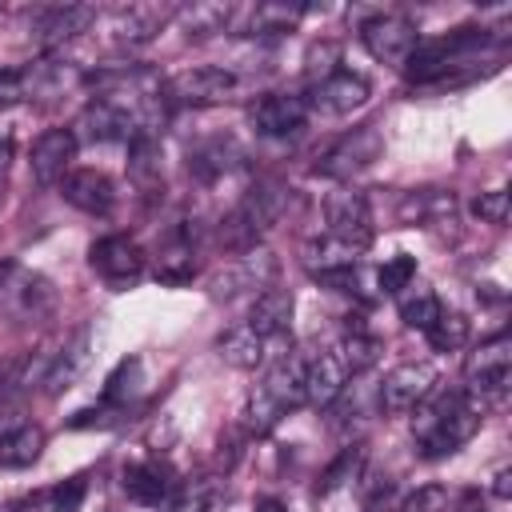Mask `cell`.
<instances>
[{
  "mask_svg": "<svg viewBox=\"0 0 512 512\" xmlns=\"http://www.w3.org/2000/svg\"><path fill=\"white\" fill-rule=\"evenodd\" d=\"M484 412L464 396V392H448V396H436L432 404H424L412 420V440L420 448V456L428 460H440V456H452L460 444H468L480 428Z\"/></svg>",
  "mask_w": 512,
  "mask_h": 512,
  "instance_id": "cell-1",
  "label": "cell"
},
{
  "mask_svg": "<svg viewBox=\"0 0 512 512\" xmlns=\"http://www.w3.org/2000/svg\"><path fill=\"white\" fill-rule=\"evenodd\" d=\"M508 388H512V336L500 332L492 340H484L476 352H468L464 360V396L488 412V408H500L508 400Z\"/></svg>",
  "mask_w": 512,
  "mask_h": 512,
  "instance_id": "cell-2",
  "label": "cell"
},
{
  "mask_svg": "<svg viewBox=\"0 0 512 512\" xmlns=\"http://www.w3.org/2000/svg\"><path fill=\"white\" fill-rule=\"evenodd\" d=\"M284 212V188L280 184H260L252 188L220 224V244L224 248H236V252H248L256 244L260 232H268L276 224V216Z\"/></svg>",
  "mask_w": 512,
  "mask_h": 512,
  "instance_id": "cell-3",
  "label": "cell"
},
{
  "mask_svg": "<svg viewBox=\"0 0 512 512\" xmlns=\"http://www.w3.org/2000/svg\"><path fill=\"white\" fill-rule=\"evenodd\" d=\"M56 308V288L48 276L24 268L20 260H0V312L12 320H44Z\"/></svg>",
  "mask_w": 512,
  "mask_h": 512,
  "instance_id": "cell-4",
  "label": "cell"
},
{
  "mask_svg": "<svg viewBox=\"0 0 512 512\" xmlns=\"http://www.w3.org/2000/svg\"><path fill=\"white\" fill-rule=\"evenodd\" d=\"M240 88V76L232 68H216V64H200V68H184L164 84V96L172 104H224L232 100Z\"/></svg>",
  "mask_w": 512,
  "mask_h": 512,
  "instance_id": "cell-5",
  "label": "cell"
},
{
  "mask_svg": "<svg viewBox=\"0 0 512 512\" xmlns=\"http://www.w3.org/2000/svg\"><path fill=\"white\" fill-rule=\"evenodd\" d=\"M436 388V368L428 360H408V364H396L384 384H380V408L388 416H404L412 408H420Z\"/></svg>",
  "mask_w": 512,
  "mask_h": 512,
  "instance_id": "cell-6",
  "label": "cell"
},
{
  "mask_svg": "<svg viewBox=\"0 0 512 512\" xmlns=\"http://www.w3.org/2000/svg\"><path fill=\"white\" fill-rule=\"evenodd\" d=\"M360 40H364V48H368L376 60L404 68V60L412 56V48H416L420 36H416V24H412L408 16L384 12V16H372V20L360 24Z\"/></svg>",
  "mask_w": 512,
  "mask_h": 512,
  "instance_id": "cell-7",
  "label": "cell"
},
{
  "mask_svg": "<svg viewBox=\"0 0 512 512\" xmlns=\"http://www.w3.org/2000/svg\"><path fill=\"white\" fill-rule=\"evenodd\" d=\"M380 152H384L380 132H376L372 124H360V128H352L348 136H340V140L324 152L320 172H324V176H336V180H348V176H356L360 168H368Z\"/></svg>",
  "mask_w": 512,
  "mask_h": 512,
  "instance_id": "cell-8",
  "label": "cell"
},
{
  "mask_svg": "<svg viewBox=\"0 0 512 512\" xmlns=\"http://www.w3.org/2000/svg\"><path fill=\"white\" fill-rule=\"evenodd\" d=\"M324 216H328V236L352 244L356 252L368 248V240H372V212H368V200L360 192H352V188L332 192L328 204H324Z\"/></svg>",
  "mask_w": 512,
  "mask_h": 512,
  "instance_id": "cell-9",
  "label": "cell"
},
{
  "mask_svg": "<svg viewBox=\"0 0 512 512\" xmlns=\"http://www.w3.org/2000/svg\"><path fill=\"white\" fill-rule=\"evenodd\" d=\"M144 128H136V116L120 104V100H108V96H100V100H92L84 112H80V120H76V144H80V136L84 140H96V144H108V140H132V136H140Z\"/></svg>",
  "mask_w": 512,
  "mask_h": 512,
  "instance_id": "cell-10",
  "label": "cell"
},
{
  "mask_svg": "<svg viewBox=\"0 0 512 512\" xmlns=\"http://www.w3.org/2000/svg\"><path fill=\"white\" fill-rule=\"evenodd\" d=\"M88 260H92V268H96L108 284H116V288L140 280V272H144V252H140V244L128 240V236H120V232L100 236V240L92 244Z\"/></svg>",
  "mask_w": 512,
  "mask_h": 512,
  "instance_id": "cell-11",
  "label": "cell"
},
{
  "mask_svg": "<svg viewBox=\"0 0 512 512\" xmlns=\"http://www.w3.org/2000/svg\"><path fill=\"white\" fill-rule=\"evenodd\" d=\"M304 104L316 108V112H324V116H348V112H356V108L368 104V84L356 72H328L312 88V96Z\"/></svg>",
  "mask_w": 512,
  "mask_h": 512,
  "instance_id": "cell-12",
  "label": "cell"
},
{
  "mask_svg": "<svg viewBox=\"0 0 512 512\" xmlns=\"http://www.w3.org/2000/svg\"><path fill=\"white\" fill-rule=\"evenodd\" d=\"M60 196L88 216H108L116 204V184L100 168H76L60 180Z\"/></svg>",
  "mask_w": 512,
  "mask_h": 512,
  "instance_id": "cell-13",
  "label": "cell"
},
{
  "mask_svg": "<svg viewBox=\"0 0 512 512\" xmlns=\"http://www.w3.org/2000/svg\"><path fill=\"white\" fill-rule=\"evenodd\" d=\"M72 160H76V136H72V128H48L32 144V176H36V184H44V188L48 184H60L68 176Z\"/></svg>",
  "mask_w": 512,
  "mask_h": 512,
  "instance_id": "cell-14",
  "label": "cell"
},
{
  "mask_svg": "<svg viewBox=\"0 0 512 512\" xmlns=\"http://www.w3.org/2000/svg\"><path fill=\"white\" fill-rule=\"evenodd\" d=\"M88 356H92V328H76L72 340H64V348L52 352V360H48V368H44V376H40L44 392H48V396L68 392V388L76 384V376L84 372Z\"/></svg>",
  "mask_w": 512,
  "mask_h": 512,
  "instance_id": "cell-15",
  "label": "cell"
},
{
  "mask_svg": "<svg viewBox=\"0 0 512 512\" xmlns=\"http://www.w3.org/2000/svg\"><path fill=\"white\" fill-rule=\"evenodd\" d=\"M348 384V368L340 364L336 348H324L316 356L304 360V400L316 404V408H328L336 404V396L344 392Z\"/></svg>",
  "mask_w": 512,
  "mask_h": 512,
  "instance_id": "cell-16",
  "label": "cell"
},
{
  "mask_svg": "<svg viewBox=\"0 0 512 512\" xmlns=\"http://www.w3.org/2000/svg\"><path fill=\"white\" fill-rule=\"evenodd\" d=\"M304 116H308L304 96H288V92H268L252 104V124L264 136H288L304 128Z\"/></svg>",
  "mask_w": 512,
  "mask_h": 512,
  "instance_id": "cell-17",
  "label": "cell"
},
{
  "mask_svg": "<svg viewBox=\"0 0 512 512\" xmlns=\"http://www.w3.org/2000/svg\"><path fill=\"white\" fill-rule=\"evenodd\" d=\"M276 272V260L264 248H248L236 264H228L224 272L212 276V296H236L244 288H264Z\"/></svg>",
  "mask_w": 512,
  "mask_h": 512,
  "instance_id": "cell-18",
  "label": "cell"
},
{
  "mask_svg": "<svg viewBox=\"0 0 512 512\" xmlns=\"http://www.w3.org/2000/svg\"><path fill=\"white\" fill-rule=\"evenodd\" d=\"M288 320H292V292H284V288H264L248 308V328L264 340L280 336L288 328Z\"/></svg>",
  "mask_w": 512,
  "mask_h": 512,
  "instance_id": "cell-19",
  "label": "cell"
},
{
  "mask_svg": "<svg viewBox=\"0 0 512 512\" xmlns=\"http://www.w3.org/2000/svg\"><path fill=\"white\" fill-rule=\"evenodd\" d=\"M260 388L280 404V412H288V408H296L300 400H304V360L300 356H280L272 368H268V376L260 380Z\"/></svg>",
  "mask_w": 512,
  "mask_h": 512,
  "instance_id": "cell-20",
  "label": "cell"
},
{
  "mask_svg": "<svg viewBox=\"0 0 512 512\" xmlns=\"http://www.w3.org/2000/svg\"><path fill=\"white\" fill-rule=\"evenodd\" d=\"M124 492H128L136 504L156 508L160 500L172 496V472H168L164 464H156V460L132 464V468H124Z\"/></svg>",
  "mask_w": 512,
  "mask_h": 512,
  "instance_id": "cell-21",
  "label": "cell"
},
{
  "mask_svg": "<svg viewBox=\"0 0 512 512\" xmlns=\"http://www.w3.org/2000/svg\"><path fill=\"white\" fill-rule=\"evenodd\" d=\"M44 452V428L36 424H12L0 436V468H28Z\"/></svg>",
  "mask_w": 512,
  "mask_h": 512,
  "instance_id": "cell-22",
  "label": "cell"
},
{
  "mask_svg": "<svg viewBox=\"0 0 512 512\" xmlns=\"http://www.w3.org/2000/svg\"><path fill=\"white\" fill-rule=\"evenodd\" d=\"M92 20H96V12L84 8V4H56V8H44L36 16V32L52 44V40H68V36L84 32Z\"/></svg>",
  "mask_w": 512,
  "mask_h": 512,
  "instance_id": "cell-23",
  "label": "cell"
},
{
  "mask_svg": "<svg viewBox=\"0 0 512 512\" xmlns=\"http://www.w3.org/2000/svg\"><path fill=\"white\" fill-rule=\"evenodd\" d=\"M216 348H220L224 364H232V368H240V372H252V368L264 364V336H256L248 324L224 332V336L216 340Z\"/></svg>",
  "mask_w": 512,
  "mask_h": 512,
  "instance_id": "cell-24",
  "label": "cell"
},
{
  "mask_svg": "<svg viewBox=\"0 0 512 512\" xmlns=\"http://www.w3.org/2000/svg\"><path fill=\"white\" fill-rule=\"evenodd\" d=\"M128 172L136 180V188L152 192L160 184V144L152 132H140L128 140Z\"/></svg>",
  "mask_w": 512,
  "mask_h": 512,
  "instance_id": "cell-25",
  "label": "cell"
},
{
  "mask_svg": "<svg viewBox=\"0 0 512 512\" xmlns=\"http://www.w3.org/2000/svg\"><path fill=\"white\" fill-rule=\"evenodd\" d=\"M192 272H196V260H192L188 236H184V232L168 236V240L160 244V256H156V280H164V284H184V280H192Z\"/></svg>",
  "mask_w": 512,
  "mask_h": 512,
  "instance_id": "cell-26",
  "label": "cell"
},
{
  "mask_svg": "<svg viewBox=\"0 0 512 512\" xmlns=\"http://www.w3.org/2000/svg\"><path fill=\"white\" fill-rule=\"evenodd\" d=\"M364 460H368V448H364V444H348V448H340V456L324 468L316 496H332V492H340V488L356 484V480L364 476Z\"/></svg>",
  "mask_w": 512,
  "mask_h": 512,
  "instance_id": "cell-27",
  "label": "cell"
},
{
  "mask_svg": "<svg viewBox=\"0 0 512 512\" xmlns=\"http://www.w3.org/2000/svg\"><path fill=\"white\" fill-rule=\"evenodd\" d=\"M304 12H308L304 4H276V0H268V4H256V8H252L248 28L260 32V36H280V32L296 28V24L304 20Z\"/></svg>",
  "mask_w": 512,
  "mask_h": 512,
  "instance_id": "cell-28",
  "label": "cell"
},
{
  "mask_svg": "<svg viewBox=\"0 0 512 512\" xmlns=\"http://www.w3.org/2000/svg\"><path fill=\"white\" fill-rule=\"evenodd\" d=\"M80 496H84V480L76 476V480H68V484H56V488H40V492H32L16 512H76Z\"/></svg>",
  "mask_w": 512,
  "mask_h": 512,
  "instance_id": "cell-29",
  "label": "cell"
},
{
  "mask_svg": "<svg viewBox=\"0 0 512 512\" xmlns=\"http://www.w3.org/2000/svg\"><path fill=\"white\" fill-rule=\"evenodd\" d=\"M232 164H236V148H232L228 140H212V144H204V148H196V152L188 156V172H196L200 180H216V176H224Z\"/></svg>",
  "mask_w": 512,
  "mask_h": 512,
  "instance_id": "cell-30",
  "label": "cell"
},
{
  "mask_svg": "<svg viewBox=\"0 0 512 512\" xmlns=\"http://www.w3.org/2000/svg\"><path fill=\"white\" fill-rule=\"evenodd\" d=\"M336 356H340V364H344L348 372H364V368L376 364V356H380V340L368 336V332H348V336L336 344Z\"/></svg>",
  "mask_w": 512,
  "mask_h": 512,
  "instance_id": "cell-31",
  "label": "cell"
},
{
  "mask_svg": "<svg viewBox=\"0 0 512 512\" xmlns=\"http://www.w3.org/2000/svg\"><path fill=\"white\" fill-rule=\"evenodd\" d=\"M140 384H144V364H140L136 356H128V360H120L116 372L108 376L104 400H108V404H128V400L140 392Z\"/></svg>",
  "mask_w": 512,
  "mask_h": 512,
  "instance_id": "cell-32",
  "label": "cell"
},
{
  "mask_svg": "<svg viewBox=\"0 0 512 512\" xmlns=\"http://www.w3.org/2000/svg\"><path fill=\"white\" fill-rule=\"evenodd\" d=\"M464 340H468V320L460 312H440L436 324L428 328V344L436 352H456V348H464Z\"/></svg>",
  "mask_w": 512,
  "mask_h": 512,
  "instance_id": "cell-33",
  "label": "cell"
},
{
  "mask_svg": "<svg viewBox=\"0 0 512 512\" xmlns=\"http://www.w3.org/2000/svg\"><path fill=\"white\" fill-rule=\"evenodd\" d=\"M440 212H452V196H436V192H408L400 200V220L416 224V220H432Z\"/></svg>",
  "mask_w": 512,
  "mask_h": 512,
  "instance_id": "cell-34",
  "label": "cell"
},
{
  "mask_svg": "<svg viewBox=\"0 0 512 512\" xmlns=\"http://www.w3.org/2000/svg\"><path fill=\"white\" fill-rule=\"evenodd\" d=\"M440 312H444V308H440V300H436L432 292H412V296L400 300V320H404L408 328H420V332H428Z\"/></svg>",
  "mask_w": 512,
  "mask_h": 512,
  "instance_id": "cell-35",
  "label": "cell"
},
{
  "mask_svg": "<svg viewBox=\"0 0 512 512\" xmlns=\"http://www.w3.org/2000/svg\"><path fill=\"white\" fill-rule=\"evenodd\" d=\"M284 412H280V404L256 384L252 388V396H248V408H244V424H248V432H268V428H276V420H280Z\"/></svg>",
  "mask_w": 512,
  "mask_h": 512,
  "instance_id": "cell-36",
  "label": "cell"
},
{
  "mask_svg": "<svg viewBox=\"0 0 512 512\" xmlns=\"http://www.w3.org/2000/svg\"><path fill=\"white\" fill-rule=\"evenodd\" d=\"M180 20L188 32L204 36V32H220L224 20H228V8L224 4H192V8H180Z\"/></svg>",
  "mask_w": 512,
  "mask_h": 512,
  "instance_id": "cell-37",
  "label": "cell"
},
{
  "mask_svg": "<svg viewBox=\"0 0 512 512\" xmlns=\"http://www.w3.org/2000/svg\"><path fill=\"white\" fill-rule=\"evenodd\" d=\"M416 280V260L412 256H392V260H384V268L376 272V284H380V292H404L408 284Z\"/></svg>",
  "mask_w": 512,
  "mask_h": 512,
  "instance_id": "cell-38",
  "label": "cell"
},
{
  "mask_svg": "<svg viewBox=\"0 0 512 512\" xmlns=\"http://www.w3.org/2000/svg\"><path fill=\"white\" fill-rule=\"evenodd\" d=\"M472 212L484 220V224H508V216H512V196L504 192V188H496V192H480L476 200H472Z\"/></svg>",
  "mask_w": 512,
  "mask_h": 512,
  "instance_id": "cell-39",
  "label": "cell"
},
{
  "mask_svg": "<svg viewBox=\"0 0 512 512\" xmlns=\"http://www.w3.org/2000/svg\"><path fill=\"white\" fill-rule=\"evenodd\" d=\"M400 512H448V492H444L440 484L416 488V492L400 504Z\"/></svg>",
  "mask_w": 512,
  "mask_h": 512,
  "instance_id": "cell-40",
  "label": "cell"
},
{
  "mask_svg": "<svg viewBox=\"0 0 512 512\" xmlns=\"http://www.w3.org/2000/svg\"><path fill=\"white\" fill-rule=\"evenodd\" d=\"M24 96H28L24 72H0V104H16Z\"/></svg>",
  "mask_w": 512,
  "mask_h": 512,
  "instance_id": "cell-41",
  "label": "cell"
},
{
  "mask_svg": "<svg viewBox=\"0 0 512 512\" xmlns=\"http://www.w3.org/2000/svg\"><path fill=\"white\" fill-rule=\"evenodd\" d=\"M16 372H20L16 360H0V392H4L8 384H16Z\"/></svg>",
  "mask_w": 512,
  "mask_h": 512,
  "instance_id": "cell-42",
  "label": "cell"
},
{
  "mask_svg": "<svg viewBox=\"0 0 512 512\" xmlns=\"http://www.w3.org/2000/svg\"><path fill=\"white\" fill-rule=\"evenodd\" d=\"M252 512H288V504L284 500H276V496H264V500H256V508Z\"/></svg>",
  "mask_w": 512,
  "mask_h": 512,
  "instance_id": "cell-43",
  "label": "cell"
},
{
  "mask_svg": "<svg viewBox=\"0 0 512 512\" xmlns=\"http://www.w3.org/2000/svg\"><path fill=\"white\" fill-rule=\"evenodd\" d=\"M508 480H512V472L500 468V472H496V496H500V500H508Z\"/></svg>",
  "mask_w": 512,
  "mask_h": 512,
  "instance_id": "cell-44",
  "label": "cell"
},
{
  "mask_svg": "<svg viewBox=\"0 0 512 512\" xmlns=\"http://www.w3.org/2000/svg\"><path fill=\"white\" fill-rule=\"evenodd\" d=\"M8 160H12V140H0V176H4Z\"/></svg>",
  "mask_w": 512,
  "mask_h": 512,
  "instance_id": "cell-45",
  "label": "cell"
}]
</instances>
